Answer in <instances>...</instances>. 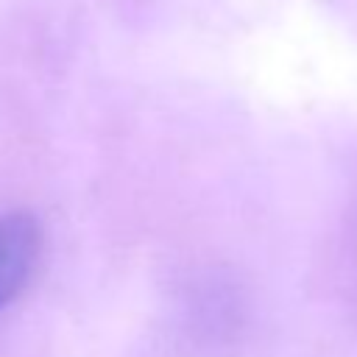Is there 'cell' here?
<instances>
[{
  "mask_svg": "<svg viewBox=\"0 0 357 357\" xmlns=\"http://www.w3.org/2000/svg\"><path fill=\"white\" fill-rule=\"evenodd\" d=\"M39 251V220L25 209L0 212V310L8 307L33 276Z\"/></svg>",
  "mask_w": 357,
  "mask_h": 357,
  "instance_id": "6da1fadb",
  "label": "cell"
}]
</instances>
